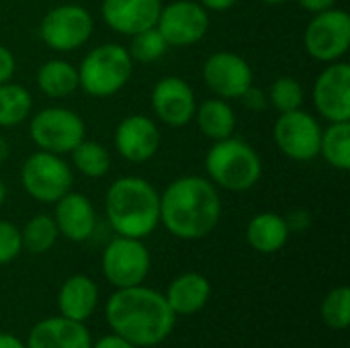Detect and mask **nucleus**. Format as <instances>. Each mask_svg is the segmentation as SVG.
<instances>
[{
	"label": "nucleus",
	"instance_id": "nucleus-1",
	"mask_svg": "<svg viewBox=\"0 0 350 348\" xmlns=\"http://www.w3.org/2000/svg\"><path fill=\"white\" fill-rule=\"evenodd\" d=\"M219 219V189L207 176H178L160 193V224L178 240H203Z\"/></svg>",
	"mask_w": 350,
	"mask_h": 348
},
{
	"label": "nucleus",
	"instance_id": "nucleus-2",
	"mask_svg": "<svg viewBox=\"0 0 350 348\" xmlns=\"http://www.w3.org/2000/svg\"><path fill=\"white\" fill-rule=\"evenodd\" d=\"M105 316L113 334L137 348L162 345L170 338L176 324V316L166 304L164 293L144 283L117 289L105 306Z\"/></svg>",
	"mask_w": 350,
	"mask_h": 348
},
{
	"label": "nucleus",
	"instance_id": "nucleus-3",
	"mask_svg": "<svg viewBox=\"0 0 350 348\" xmlns=\"http://www.w3.org/2000/svg\"><path fill=\"white\" fill-rule=\"evenodd\" d=\"M105 213L117 236L144 240L160 226V193L142 176H121L107 189Z\"/></svg>",
	"mask_w": 350,
	"mask_h": 348
},
{
	"label": "nucleus",
	"instance_id": "nucleus-4",
	"mask_svg": "<svg viewBox=\"0 0 350 348\" xmlns=\"http://www.w3.org/2000/svg\"><path fill=\"white\" fill-rule=\"evenodd\" d=\"M205 172L217 189L244 193L260 180L262 160L248 142L232 135L213 142L205 156Z\"/></svg>",
	"mask_w": 350,
	"mask_h": 348
},
{
	"label": "nucleus",
	"instance_id": "nucleus-5",
	"mask_svg": "<svg viewBox=\"0 0 350 348\" xmlns=\"http://www.w3.org/2000/svg\"><path fill=\"white\" fill-rule=\"evenodd\" d=\"M133 59L121 43L92 47L78 66L80 90L92 98H109L127 86L133 74Z\"/></svg>",
	"mask_w": 350,
	"mask_h": 348
},
{
	"label": "nucleus",
	"instance_id": "nucleus-6",
	"mask_svg": "<svg viewBox=\"0 0 350 348\" xmlns=\"http://www.w3.org/2000/svg\"><path fill=\"white\" fill-rule=\"evenodd\" d=\"M29 135L39 150L64 156L86 137V123L68 107H45L29 117Z\"/></svg>",
	"mask_w": 350,
	"mask_h": 348
},
{
	"label": "nucleus",
	"instance_id": "nucleus-7",
	"mask_svg": "<svg viewBox=\"0 0 350 348\" xmlns=\"http://www.w3.org/2000/svg\"><path fill=\"white\" fill-rule=\"evenodd\" d=\"M72 166L62 156L51 152H33L21 168V185L37 203L53 205L68 191H72Z\"/></svg>",
	"mask_w": 350,
	"mask_h": 348
},
{
	"label": "nucleus",
	"instance_id": "nucleus-8",
	"mask_svg": "<svg viewBox=\"0 0 350 348\" xmlns=\"http://www.w3.org/2000/svg\"><path fill=\"white\" fill-rule=\"evenodd\" d=\"M94 31L92 14L80 4H57L39 23L41 41L53 51H74L88 43Z\"/></svg>",
	"mask_w": 350,
	"mask_h": 348
},
{
	"label": "nucleus",
	"instance_id": "nucleus-9",
	"mask_svg": "<svg viewBox=\"0 0 350 348\" xmlns=\"http://www.w3.org/2000/svg\"><path fill=\"white\" fill-rule=\"evenodd\" d=\"M100 269L115 289L142 285L152 269V256L144 240L115 236L103 250Z\"/></svg>",
	"mask_w": 350,
	"mask_h": 348
},
{
	"label": "nucleus",
	"instance_id": "nucleus-10",
	"mask_svg": "<svg viewBox=\"0 0 350 348\" xmlns=\"http://www.w3.org/2000/svg\"><path fill=\"white\" fill-rule=\"evenodd\" d=\"M308 55L322 64L338 62L350 47V14L345 8H328L312 16L304 31Z\"/></svg>",
	"mask_w": 350,
	"mask_h": 348
},
{
	"label": "nucleus",
	"instance_id": "nucleus-11",
	"mask_svg": "<svg viewBox=\"0 0 350 348\" xmlns=\"http://www.w3.org/2000/svg\"><path fill=\"white\" fill-rule=\"evenodd\" d=\"M320 137L322 125L312 113L304 109L279 113V119L273 127L275 146L283 156H287L293 162L316 160L320 154Z\"/></svg>",
	"mask_w": 350,
	"mask_h": 348
},
{
	"label": "nucleus",
	"instance_id": "nucleus-12",
	"mask_svg": "<svg viewBox=\"0 0 350 348\" xmlns=\"http://www.w3.org/2000/svg\"><path fill=\"white\" fill-rule=\"evenodd\" d=\"M156 29L168 47H189L199 43L209 31V10L197 0H174L162 4Z\"/></svg>",
	"mask_w": 350,
	"mask_h": 348
},
{
	"label": "nucleus",
	"instance_id": "nucleus-13",
	"mask_svg": "<svg viewBox=\"0 0 350 348\" xmlns=\"http://www.w3.org/2000/svg\"><path fill=\"white\" fill-rule=\"evenodd\" d=\"M201 76L207 88L224 101L240 98L254 84V72L248 59L228 49L211 53L201 68Z\"/></svg>",
	"mask_w": 350,
	"mask_h": 348
},
{
	"label": "nucleus",
	"instance_id": "nucleus-14",
	"mask_svg": "<svg viewBox=\"0 0 350 348\" xmlns=\"http://www.w3.org/2000/svg\"><path fill=\"white\" fill-rule=\"evenodd\" d=\"M312 101L328 123L350 121V66L338 59L326 64L312 88Z\"/></svg>",
	"mask_w": 350,
	"mask_h": 348
},
{
	"label": "nucleus",
	"instance_id": "nucleus-15",
	"mask_svg": "<svg viewBox=\"0 0 350 348\" xmlns=\"http://www.w3.org/2000/svg\"><path fill=\"white\" fill-rule=\"evenodd\" d=\"M152 111L168 127H185L193 121L197 109V96L191 84L180 76L160 78L150 94Z\"/></svg>",
	"mask_w": 350,
	"mask_h": 348
},
{
	"label": "nucleus",
	"instance_id": "nucleus-16",
	"mask_svg": "<svg viewBox=\"0 0 350 348\" xmlns=\"http://www.w3.org/2000/svg\"><path fill=\"white\" fill-rule=\"evenodd\" d=\"M160 129L148 115H127L117 123L113 133V146L117 154L131 164H144L152 160L160 150Z\"/></svg>",
	"mask_w": 350,
	"mask_h": 348
},
{
	"label": "nucleus",
	"instance_id": "nucleus-17",
	"mask_svg": "<svg viewBox=\"0 0 350 348\" xmlns=\"http://www.w3.org/2000/svg\"><path fill=\"white\" fill-rule=\"evenodd\" d=\"M162 0H103L100 14L105 25L119 35H135L156 27Z\"/></svg>",
	"mask_w": 350,
	"mask_h": 348
},
{
	"label": "nucleus",
	"instance_id": "nucleus-18",
	"mask_svg": "<svg viewBox=\"0 0 350 348\" xmlns=\"http://www.w3.org/2000/svg\"><path fill=\"white\" fill-rule=\"evenodd\" d=\"M53 211V222L57 226L59 236L70 242H86L96 230V211L90 199L82 193L68 191L62 199H57Z\"/></svg>",
	"mask_w": 350,
	"mask_h": 348
},
{
	"label": "nucleus",
	"instance_id": "nucleus-19",
	"mask_svg": "<svg viewBox=\"0 0 350 348\" xmlns=\"http://www.w3.org/2000/svg\"><path fill=\"white\" fill-rule=\"evenodd\" d=\"M25 345L27 348H92V336L84 322L51 316L31 328Z\"/></svg>",
	"mask_w": 350,
	"mask_h": 348
},
{
	"label": "nucleus",
	"instance_id": "nucleus-20",
	"mask_svg": "<svg viewBox=\"0 0 350 348\" xmlns=\"http://www.w3.org/2000/svg\"><path fill=\"white\" fill-rule=\"evenodd\" d=\"M211 297V283L205 275L189 271L172 279L164 291V299L174 316H193L201 312Z\"/></svg>",
	"mask_w": 350,
	"mask_h": 348
},
{
	"label": "nucleus",
	"instance_id": "nucleus-21",
	"mask_svg": "<svg viewBox=\"0 0 350 348\" xmlns=\"http://www.w3.org/2000/svg\"><path fill=\"white\" fill-rule=\"evenodd\" d=\"M98 306V287L88 275H72L68 277L57 291V308L59 316L86 322Z\"/></svg>",
	"mask_w": 350,
	"mask_h": 348
},
{
	"label": "nucleus",
	"instance_id": "nucleus-22",
	"mask_svg": "<svg viewBox=\"0 0 350 348\" xmlns=\"http://www.w3.org/2000/svg\"><path fill=\"white\" fill-rule=\"evenodd\" d=\"M291 232L283 215L275 211L256 213L246 226V242L260 254H275L285 248Z\"/></svg>",
	"mask_w": 350,
	"mask_h": 348
},
{
	"label": "nucleus",
	"instance_id": "nucleus-23",
	"mask_svg": "<svg viewBox=\"0 0 350 348\" xmlns=\"http://www.w3.org/2000/svg\"><path fill=\"white\" fill-rule=\"evenodd\" d=\"M193 121L197 123L201 133L205 137H209L211 142L232 137L236 131V125H238V119H236V113H234L230 101H224L219 96L197 103Z\"/></svg>",
	"mask_w": 350,
	"mask_h": 348
},
{
	"label": "nucleus",
	"instance_id": "nucleus-24",
	"mask_svg": "<svg viewBox=\"0 0 350 348\" xmlns=\"http://www.w3.org/2000/svg\"><path fill=\"white\" fill-rule=\"evenodd\" d=\"M39 90L49 98H66L80 90L78 82V66L70 64L68 59L53 57L43 62L35 74Z\"/></svg>",
	"mask_w": 350,
	"mask_h": 348
},
{
	"label": "nucleus",
	"instance_id": "nucleus-25",
	"mask_svg": "<svg viewBox=\"0 0 350 348\" xmlns=\"http://www.w3.org/2000/svg\"><path fill=\"white\" fill-rule=\"evenodd\" d=\"M328 166L334 170H350V121L330 123L322 129L320 137V154Z\"/></svg>",
	"mask_w": 350,
	"mask_h": 348
},
{
	"label": "nucleus",
	"instance_id": "nucleus-26",
	"mask_svg": "<svg viewBox=\"0 0 350 348\" xmlns=\"http://www.w3.org/2000/svg\"><path fill=\"white\" fill-rule=\"evenodd\" d=\"M33 113V96L31 92L10 82L0 84V127H16L25 123Z\"/></svg>",
	"mask_w": 350,
	"mask_h": 348
},
{
	"label": "nucleus",
	"instance_id": "nucleus-27",
	"mask_svg": "<svg viewBox=\"0 0 350 348\" xmlns=\"http://www.w3.org/2000/svg\"><path fill=\"white\" fill-rule=\"evenodd\" d=\"M70 154H72V166L86 178H103L111 170L109 150L94 139L84 137Z\"/></svg>",
	"mask_w": 350,
	"mask_h": 348
},
{
	"label": "nucleus",
	"instance_id": "nucleus-28",
	"mask_svg": "<svg viewBox=\"0 0 350 348\" xmlns=\"http://www.w3.org/2000/svg\"><path fill=\"white\" fill-rule=\"evenodd\" d=\"M57 238H59V232L53 222V215H47V213L33 215L21 230L23 250H27L31 254L49 252L53 248V244L57 242Z\"/></svg>",
	"mask_w": 350,
	"mask_h": 348
},
{
	"label": "nucleus",
	"instance_id": "nucleus-29",
	"mask_svg": "<svg viewBox=\"0 0 350 348\" xmlns=\"http://www.w3.org/2000/svg\"><path fill=\"white\" fill-rule=\"evenodd\" d=\"M269 105L277 113H289L304 107V86L293 76H279L269 88Z\"/></svg>",
	"mask_w": 350,
	"mask_h": 348
},
{
	"label": "nucleus",
	"instance_id": "nucleus-30",
	"mask_svg": "<svg viewBox=\"0 0 350 348\" xmlns=\"http://www.w3.org/2000/svg\"><path fill=\"white\" fill-rule=\"evenodd\" d=\"M322 320L332 330H347L350 326V289L347 285L334 287L326 293L322 308Z\"/></svg>",
	"mask_w": 350,
	"mask_h": 348
},
{
	"label": "nucleus",
	"instance_id": "nucleus-31",
	"mask_svg": "<svg viewBox=\"0 0 350 348\" xmlns=\"http://www.w3.org/2000/svg\"><path fill=\"white\" fill-rule=\"evenodd\" d=\"M127 51L133 62L152 64V62H158L168 51V43L156 27H150L146 31L131 35V43H129Z\"/></svg>",
	"mask_w": 350,
	"mask_h": 348
},
{
	"label": "nucleus",
	"instance_id": "nucleus-32",
	"mask_svg": "<svg viewBox=\"0 0 350 348\" xmlns=\"http://www.w3.org/2000/svg\"><path fill=\"white\" fill-rule=\"evenodd\" d=\"M21 252H23L21 228H16L12 222L0 219V267L12 263Z\"/></svg>",
	"mask_w": 350,
	"mask_h": 348
},
{
	"label": "nucleus",
	"instance_id": "nucleus-33",
	"mask_svg": "<svg viewBox=\"0 0 350 348\" xmlns=\"http://www.w3.org/2000/svg\"><path fill=\"white\" fill-rule=\"evenodd\" d=\"M240 101L252 113H262L265 109H269V96H267V92L262 88L254 86V84L240 96Z\"/></svg>",
	"mask_w": 350,
	"mask_h": 348
},
{
	"label": "nucleus",
	"instance_id": "nucleus-34",
	"mask_svg": "<svg viewBox=\"0 0 350 348\" xmlns=\"http://www.w3.org/2000/svg\"><path fill=\"white\" fill-rule=\"evenodd\" d=\"M14 70H16L14 53L6 45H0V84L10 82L14 76Z\"/></svg>",
	"mask_w": 350,
	"mask_h": 348
},
{
	"label": "nucleus",
	"instance_id": "nucleus-35",
	"mask_svg": "<svg viewBox=\"0 0 350 348\" xmlns=\"http://www.w3.org/2000/svg\"><path fill=\"white\" fill-rule=\"evenodd\" d=\"M285 222H287V228H289L291 234H293V232H306V230L312 226V217H310V213L304 211V209L291 211L289 215H285Z\"/></svg>",
	"mask_w": 350,
	"mask_h": 348
},
{
	"label": "nucleus",
	"instance_id": "nucleus-36",
	"mask_svg": "<svg viewBox=\"0 0 350 348\" xmlns=\"http://www.w3.org/2000/svg\"><path fill=\"white\" fill-rule=\"evenodd\" d=\"M92 348H137L135 345L127 343L125 338L117 336V334H107L103 338H98L96 343H92Z\"/></svg>",
	"mask_w": 350,
	"mask_h": 348
},
{
	"label": "nucleus",
	"instance_id": "nucleus-37",
	"mask_svg": "<svg viewBox=\"0 0 350 348\" xmlns=\"http://www.w3.org/2000/svg\"><path fill=\"white\" fill-rule=\"evenodd\" d=\"M297 4L304 10H308L310 14H318V12H324L328 8H334L336 0H297Z\"/></svg>",
	"mask_w": 350,
	"mask_h": 348
},
{
	"label": "nucleus",
	"instance_id": "nucleus-38",
	"mask_svg": "<svg viewBox=\"0 0 350 348\" xmlns=\"http://www.w3.org/2000/svg\"><path fill=\"white\" fill-rule=\"evenodd\" d=\"M203 8L207 10H215V12H226L230 8H234L240 0H197Z\"/></svg>",
	"mask_w": 350,
	"mask_h": 348
},
{
	"label": "nucleus",
	"instance_id": "nucleus-39",
	"mask_svg": "<svg viewBox=\"0 0 350 348\" xmlns=\"http://www.w3.org/2000/svg\"><path fill=\"white\" fill-rule=\"evenodd\" d=\"M0 348H27V345L18 336H14V334L0 332Z\"/></svg>",
	"mask_w": 350,
	"mask_h": 348
},
{
	"label": "nucleus",
	"instance_id": "nucleus-40",
	"mask_svg": "<svg viewBox=\"0 0 350 348\" xmlns=\"http://www.w3.org/2000/svg\"><path fill=\"white\" fill-rule=\"evenodd\" d=\"M10 158V144L6 142V137L0 135V164L6 162Z\"/></svg>",
	"mask_w": 350,
	"mask_h": 348
},
{
	"label": "nucleus",
	"instance_id": "nucleus-41",
	"mask_svg": "<svg viewBox=\"0 0 350 348\" xmlns=\"http://www.w3.org/2000/svg\"><path fill=\"white\" fill-rule=\"evenodd\" d=\"M4 201H6V185H4L2 178H0V207L4 205Z\"/></svg>",
	"mask_w": 350,
	"mask_h": 348
},
{
	"label": "nucleus",
	"instance_id": "nucleus-42",
	"mask_svg": "<svg viewBox=\"0 0 350 348\" xmlns=\"http://www.w3.org/2000/svg\"><path fill=\"white\" fill-rule=\"evenodd\" d=\"M260 2L271 4V6H277V4H283V2H287V0H260Z\"/></svg>",
	"mask_w": 350,
	"mask_h": 348
}]
</instances>
